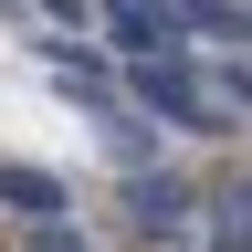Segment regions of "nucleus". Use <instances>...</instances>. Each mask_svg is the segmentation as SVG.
Here are the masks:
<instances>
[{
  "label": "nucleus",
  "instance_id": "obj_1",
  "mask_svg": "<svg viewBox=\"0 0 252 252\" xmlns=\"http://www.w3.org/2000/svg\"><path fill=\"white\" fill-rule=\"evenodd\" d=\"M126 94H137L158 126H189V137H231V105H220V94L189 74L179 53H137V63H126Z\"/></svg>",
  "mask_w": 252,
  "mask_h": 252
},
{
  "label": "nucleus",
  "instance_id": "obj_2",
  "mask_svg": "<svg viewBox=\"0 0 252 252\" xmlns=\"http://www.w3.org/2000/svg\"><path fill=\"white\" fill-rule=\"evenodd\" d=\"M105 42L137 63V53H179V11L168 0H105Z\"/></svg>",
  "mask_w": 252,
  "mask_h": 252
},
{
  "label": "nucleus",
  "instance_id": "obj_3",
  "mask_svg": "<svg viewBox=\"0 0 252 252\" xmlns=\"http://www.w3.org/2000/svg\"><path fill=\"white\" fill-rule=\"evenodd\" d=\"M0 210H21V220H63L74 200H63V179H53V168H21V158H0Z\"/></svg>",
  "mask_w": 252,
  "mask_h": 252
},
{
  "label": "nucleus",
  "instance_id": "obj_4",
  "mask_svg": "<svg viewBox=\"0 0 252 252\" xmlns=\"http://www.w3.org/2000/svg\"><path fill=\"white\" fill-rule=\"evenodd\" d=\"M168 11H179L189 32H231V42H252V11H242V0H168Z\"/></svg>",
  "mask_w": 252,
  "mask_h": 252
},
{
  "label": "nucleus",
  "instance_id": "obj_5",
  "mask_svg": "<svg viewBox=\"0 0 252 252\" xmlns=\"http://www.w3.org/2000/svg\"><path fill=\"white\" fill-rule=\"evenodd\" d=\"M179 210H189V189H179V179H137V231H168Z\"/></svg>",
  "mask_w": 252,
  "mask_h": 252
},
{
  "label": "nucleus",
  "instance_id": "obj_6",
  "mask_svg": "<svg viewBox=\"0 0 252 252\" xmlns=\"http://www.w3.org/2000/svg\"><path fill=\"white\" fill-rule=\"evenodd\" d=\"M220 252H252V189H242V200H220Z\"/></svg>",
  "mask_w": 252,
  "mask_h": 252
},
{
  "label": "nucleus",
  "instance_id": "obj_7",
  "mask_svg": "<svg viewBox=\"0 0 252 252\" xmlns=\"http://www.w3.org/2000/svg\"><path fill=\"white\" fill-rule=\"evenodd\" d=\"M21 252H84V231H74V220H32V242Z\"/></svg>",
  "mask_w": 252,
  "mask_h": 252
},
{
  "label": "nucleus",
  "instance_id": "obj_8",
  "mask_svg": "<svg viewBox=\"0 0 252 252\" xmlns=\"http://www.w3.org/2000/svg\"><path fill=\"white\" fill-rule=\"evenodd\" d=\"M42 11H53V21H63V32H84V0H42Z\"/></svg>",
  "mask_w": 252,
  "mask_h": 252
}]
</instances>
